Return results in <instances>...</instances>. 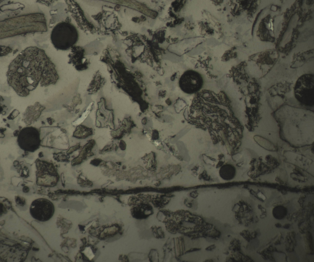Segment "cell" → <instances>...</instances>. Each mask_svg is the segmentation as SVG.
<instances>
[{
  "instance_id": "13",
  "label": "cell",
  "mask_w": 314,
  "mask_h": 262,
  "mask_svg": "<svg viewBox=\"0 0 314 262\" xmlns=\"http://www.w3.org/2000/svg\"><path fill=\"white\" fill-rule=\"evenodd\" d=\"M258 195L259 197L261 198L263 200H265L266 199L265 197L261 193H258Z\"/></svg>"
},
{
  "instance_id": "3",
  "label": "cell",
  "mask_w": 314,
  "mask_h": 262,
  "mask_svg": "<svg viewBox=\"0 0 314 262\" xmlns=\"http://www.w3.org/2000/svg\"><path fill=\"white\" fill-rule=\"evenodd\" d=\"M36 167V184L40 186L52 187L56 186L59 179L57 170L54 164L37 159Z\"/></svg>"
},
{
  "instance_id": "5",
  "label": "cell",
  "mask_w": 314,
  "mask_h": 262,
  "mask_svg": "<svg viewBox=\"0 0 314 262\" xmlns=\"http://www.w3.org/2000/svg\"><path fill=\"white\" fill-rule=\"evenodd\" d=\"M17 142L19 147L25 152H33L40 147L41 140L39 130L35 127H24L20 131Z\"/></svg>"
},
{
  "instance_id": "11",
  "label": "cell",
  "mask_w": 314,
  "mask_h": 262,
  "mask_svg": "<svg viewBox=\"0 0 314 262\" xmlns=\"http://www.w3.org/2000/svg\"><path fill=\"white\" fill-rule=\"evenodd\" d=\"M29 170L28 168L26 166L24 167L22 170L21 176L23 177L27 178L29 176Z\"/></svg>"
},
{
  "instance_id": "12",
  "label": "cell",
  "mask_w": 314,
  "mask_h": 262,
  "mask_svg": "<svg viewBox=\"0 0 314 262\" xmlns=\"http://www.w3.org/2000/svg\"><path fill=\"white\" fill-rule=\"evenodd\" d=\"M29 191V188L26 186H24L23 188L22 191L24 193H27Z\"/></svg>"
},
{
  "instance_id": "1",
  "label": "cell",
  "mask_w": 314,
  "mask_h": 262,
  "mask_svg": "<svg viewBox=\"0 0 314 262\" xmlns=\"http://www.w3.org/2000/svg\"><path fill=\"white\" fill-rule=\"evenodd\" d=\"M8 84L19 96L25 97L40 83L55 84L59 79L55 66L45 51L31 47L22 51L10 63L6 73Z\"/></svg>"
},
{
  "instance_id": "4",
  "label": "cell",
  "mask_w": 314,
  "mask_h": 262,
  "mask_svg": "<svg viewBox=\"0 0 314 262\" xmlns=\"http://www.w3.org/2000/svg\"><path fill=\"white\" fill-rule=\"evenodd\" d=\"M311 74L301 76L294 88V93L297 100L302 104L312 106L314 105V79Z\"/></svg>"
},
{
  "instance_id": "10",
  "label": "cell",
  "mask_w": 314,
  "mask_h": 262,
  "mask_svg": "<svg viewBox=\"0 0 314 262\" xmlns=\"http://www.w3.org/2000/svg\"><path fill=\"white\" fill-rule=\"evenodd\" d=\"M85 254L87 256L88 258L91 260L94 256L92 251L90 247H87L86 248L84 252Z\"/></svg>"
},
{
  "instance_id": "9",
  "label": "cell",
  "mask_w": 314,
  "mask_h": 262,
  "mask_svg": "<svg viewBox=\"0 0 314 262\" xmlns=\"http://www.w3.org/2000/svg\"><path fill=\"white\" fill-rule=\"evenodd\" d=\"M15 200L16 204L20 206H23L25 204V199L22 197L18 196H16L15 197Z\"/></svg>"
},
{
  "instance_id": "6",
  "label": "cell",
  "mask_w": 314,
  "mask_h": 262,
  "mask_svg": "<svg viewBox=\"0 0 314 262\" xmlns=\"http://www.w3.org/2000/svg\"><path fill=\"white\" fill-rule=\"evenodd\" d=\"M30 213L34 219L40 222L49 220L53 216L55 207L48 199L40 198L34 200L29 208Z\"/></svg>"
},
{
  "instance_id": "8",
  "label": "cell",
  "mask_w": 314,
  "mask_h": 262,
  "mask_svg": "<svg viewBox=\"0 0 314 262\" xmlns=\"http://www.w3.org/2000/svg\"><path fill=\"white\" fill-rule=\"evenodd\" d=\"M220 175L223 179L230 180L232 179L235 174V169L234 167L229 164L225 165L220 168Z\"/></svg>"
},
{
  "instance_id": "2",
  "label": "cell",
  "mask_w": 314,
  "mask_h": 262,
  "mask_svg": "<svg viewBox=\"0 0 314 262\" xmlns=\"http://www.w3.org/2000/svg\"><path fill=\"white\" fill-rule=\"evenodd\" d=\"M75 29L70 24L65 22L58 23L53 28L51 35L52 44L57 50H66L76 40Z\"/></svg>"
},
{
  "instance_id": "14",
  "label": "cell",
  "mask_w": 314,
  "mask_h": 262,
  "mask_svg": "<svg viewBox=\"0 0 314 262\" xmlns=\"http://www.w3.org/2000/svg\"><path fill=\"white\" fill-rule=\"evenodd\" d=\"M19 132L20 131H18V130H16L13 133L14 135L15 136L17 137L19 134Z\"/></svg>"
},
{
  "instance_id": "7",
  "label": "cell",
  "mask_w": 314,
  "mask_h": 262,
  "mask_svg": "<svg viewBox=\"0 0 314 262\" xmlns=\"http://www.w3.org/2000/svg\"><path fill=\"white\" fill-rule=\"evenodd\" d=\"M203 78L198 72L193 70L186 71L180 80V85L182 90L189 94L195 93L202 88Z\"/></svg>"
}]
</instances>
